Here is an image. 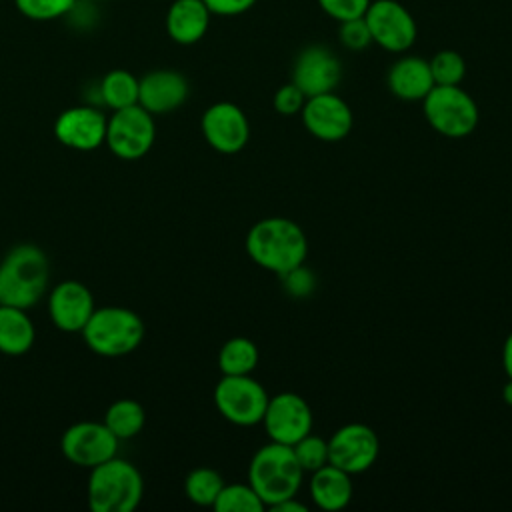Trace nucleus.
<instances>
[{"instance_id": "23", "label": "nucleus", "mask_w": 512, "mask_h": 512, "mask_svg": "<svg viewBox=\"0 0 512 512\" xmlns=\"http://www.w3.org/2000/svg\"><path fill=\"white\" fill-rule=\"evenodd\" d=\"M258 346L246 336H234L226 340L218 352V368L226 376L252 374L258 366Z\"/></svg>"}, {"instance_id": "37", "label": "nucleus", "mask_w": 512, "mask_h": 512, "mask_svg": "<svg viewBox=\"0 0 512 512\" xmlns=\"http://www.w3.org/2000/svg\"><path fill=\"white\" fill-rule=\"evenodd\" d=\"M502 366L508 378H512V332L506 336L502 344Z\"/></svg>"}, {"instance_id": "30", "label": "nucleus", "mask_w": 512, "mask_h": 512, "mask_svg": "<svg viewBox=\"0 0 512 512\" xmlns=\"http://www.w3.org/2000/svg\"><path fill=\"white\" fill-rule=\"evenodd\" d=\"M18 12L30 20L46 22L68 14L76 0H14Z\"/></svg>"}, {"instance_id": "25", "label": "nucleus", "mask_w": 512, "mask_h": 512, "mask_svg": "<svg viewBox=\"0 0 512 512\" xmlns=\"http://www.w3.org/2000/svg\"><path fill=\"white\" fill-rule=\"evenodd\" d=\"M98 94L102 104L112 110L138 104V78L122 68L110 70L100 80Z\"/></svg>"}, {"instance_id": "1", "label": "nucleus", "mask_w": 512, "mask_h": 512, "mask_svg": "<svg viewBox=\"0 0 512 512\" xmlns=\"http://www.w3.org/2000/svg\"><path fill=\"white\" fill-rule=\"evenodd\" d=\"M248 256L264 270L278 276L306 262L308 240L300 224L290 218H262L246 234Z\"/></svg>"}, {"instance_id": "16", "label": "nucleus", "mask_w": 512, "mask_h": 512, "mask_svg": "<svg viewBox=\"0 0 512 512\" xmlns=\"http://www.w3.org/2000/svg\"><path fill=\"white\" fill-rule=\"evenodd\" d=\"M108 118L94 106H72L58 114L54 136L66 148L90 152L104 144Z\"/></svg>"}, {"instance_id": "39", "label": "nucleus", "mask_w": 512, "mask_h": 512, "mask_svg": "<svg viewBox=\"0 0 512 512\" xmlns=\"http://www.w3.org/2000/svg\"><path fill=\"white\" fill-rule=\"evenodd\" d=\"M90 2H110V0H90Z\"/></svg>"}, {"instance_id": "7", "label": "nucleus", "mask_w": 512, "mask_h": 512, "mask_svg": "<svg viewBox=\"0 0 512 512\" xmlns=\"http://www.w3.org/2000/svg\"><path fill=\"white\" fill-rule=\"evenodd\" d=\"M266 388L250 374L226 376L214 388V406L220 416L236 426H256L262 422L266 404Z\"/></svg>"}, {"instance_id": "32", "label": "nucleus", "mask_w": 512, "mask_h": 512, "mask_svg": "<svg viewBox=\"0 0 512 512\" xmlns=\"http://www.w3.org/2000/svg\"><path fill=\"white\" fill-rule=\"evenodd\" d=\"M306 94L294 84V82H288L284 86H280L276 92H274V98H272V106L278 114L282 116H294V114H300L304 102H306Z\"/></svg>"}, {"instance_id": "10", "label": "nucleus", "mask_w": 512, "mask_h": 512, "mask_svg": "<svg viewBox=\"0 0 512 512\" xmlns=\"http://www.w3.org/2000/svg\"><path fill=\"white\" fill-rule=\"evenodd\" d=\"M268 438L286 446H294L312 432L314 416L310 404L296 392H280L268 398L262 422Z\"/></svg>"}, {"instance_id": "5", "label": "nucleus", "mask_w": 512, "mask_h": 512, "mask_svg": "<svg viewBox=\"0 0 512 512\" xmlns=\"http://www.w3.org/2000/svg\"><path fill=\"white\" fill-rule=\"evenodd\" d=\"M144 332V322L136 312L124 306H100L80 334L94 354L118 358L134 352L144 340Z\"/></svg>"}, {"instance_id": "29", "label": "nucleus", "mask_w": 512, "mask_h": 512, "mask_svg": "<svg viewBox=\"0 0 512 512\" xmlns=\"http://www.w3.org/2000/svg\"><path fill=\"white\" fill-rule=\"evenodd\" d=\"M298 464L302 466L304 472H314L318 468H322L324 464H328V440H324L322 436L316 434H306L304 438H300L294 446H292Z\"/></svg>"}, {"instance_id": "15", "label": "nucleus", "mask_w": 512, "mask_h": 512, "mask_svg": "<svg viewBox=\"0 0 512 512\" xmlns=\"http://www.w3.org/2000/svg\"><path fill=\"white\" fill-rule=\"evenodd\" d=\"M342 78V64L338 56L322 46L312 44L300 50L292 66V80L306 96L334 92Z\"/></svg>"}, {"instance_id": "9", "label": "nucleus", "mask_w": 512, "mask_h": 512, "mask_svg": "<svg viewBox=\"0 0 512 512\" xmlns=\"http://www.w3.org/2000/svg\"><path fill=\"white\" fill-rule=\"evenodd\" d=\"M364 20L370 28L372 42L388 52H406L416 42V20L396 0H372L364 12Z\"/></svg>"}, {"instance_id": "11", "label": "nucleus", "mask_w": 512, "mask_h": 512, "mask_svg": "<svg viewBox=\"0 0 512 512\" xmlns=\"http://www.w3.org/2000/svg\"><path fill=\"white\" fill-rule=\"evenodd\" d=\"M380 454V440L376 432L360 422L340 426L328 440V462L340 470L362 474L374 466Z\"/></svg>"}, {"instance_id": "2", "label": "nucleus", "mask_w": 512, "mask_h": 512, "mask_svg": "<svg viewBox=\"0 0 512 512\" xmlns=\"http://www.w3.org/2000/svg\"><path fill=\"white\" fill-rule=\"evenodd\" d=\"M50 262L36 244H18L0 262V304L32 308L46 294Z\"/></svg>"}, {"instance_id": "3", "label": "nucleus", "mask_w": 512, "mask_h": 512, "mask_svg": "<svg viewBox=\"0 0 512 512\" xmlns=\"http://www.w3.org/2000/svg\"><path fill=\"white\" fill-rule=\"evenodd\" d=\"M304 474L292 446L272 440L260 446L248 464V484L254 488L264 508H272L296 496Z\"/></svg>"}, {"instance_id": "38", "label": "nucleus", "mask_w": 512, "mask_h": 512, "mask_svg": "<svg viewBox=\"0 0 512 512\" xmlns=\"http://www.w3.org/2000/svg\"><path fill=\"white\" fill-rule=\"evenodd\" d=\"M502 398H504V402H506L508 406H512V378H508V382L504 384V388H502Z\"/></svg>"}, {"instance_id": "24", "label": "nucleus", "mask_w": 512, "mask_h": 512, "mask_svg": "<svg viewBox=\"0 0 512 512\" xmlns=\"http://www.w3.org/2000/svg\"><path fill=\"white\" fill-rule=\"evenodd\" d=\"M104 424L118 440L134 438L146 424V410L138 400L120 398L112 402L104 414Z\"/></svg>"}, {"instance_id": "4", "label": "nucleus", "mask_w": 512, "mask_h": 512, "mask_svg": "<svg viewBox=\"0 0 512 512\" xmlns=\"http://www.w3.org/2000/svg\"><path fill=\"white\" fill-rule=\"evenodd\" d=\"M144 494L140 470L122 458L90 468L88 506L92 512H132Z\"/></svg>"}, {"instance_id": "21", "label": "nucleus", "mask_w": 512, "mask_h": 512, "mask_svg": "<svg viewBox=\"0 0 512 512\" xmlns=\"http://www.w3.org/2000/svg\"><path fill=\"white\" fill-rule=\"evenodd\" d=\"M354 496L352 478L348 472L334 464H324L310 476V498L314 504L326 512L342 510L350 504Z\"/></svg>"}, {"instance_id": "18", "label": "nucleus", "mask_w": 512, "mask_h": 512, "mask_svg": "<svg viewBox=\"0 0 512 512\" xmlns=\"http://www.w3.org/2000/svg\"><path fill=\"white\" fill-rule=\"evenodd\" d=\"M190 94L184 74L160 68L138 78V104L150 114H170L178 110Z\"/></svg>"}, {"instance_id": "6", "label": "nucleus", "mask_w": 512, "mask_h": 512, "mask_svg": "<svg viewBox=\"0 0 512 512\" xmlns=\"http://www.w3.org/2000/svg\"><path fill=\"white\" fill-rule=\"evenodd\" d=\"M422 110L430 128L446 138H464L472 134L480 120L474 98L460 88V84H434V88L422 98Z\"/></svg>"}, {"instance_id": "33", "label": "nucleus", "mask_w": 512, "mask_h": 512, "mask_svg": "<svg viewBox=\"0 0 512 512\" xmlns=\"http://www.w3.org/2000/svg\"><path fill=\"white\" fill-rule=\"evenodd\" d=\"M370 2L372 0H318V6L330 18H334L338 22H344V20L364 16Z\"/></svg>"}, {"instance_id": "17", "label": "nucleus", "mask_w": 512, "mask_h": 512, "mask_svg": "<svg viewBox=\"0 0 512 512\" xmlns=\"http://www.w3.org/2000/svg\"><path fill=\"white\" fill-rule=\"evenodd\" d=\"M94 310L90 288L78 280H64L50 290L48 314L62 332H82Z\"/></svg>"}, {"instance_id": "22", "label": "nucleus", "mask_w": 512, "mask_h": 512, "mask_svg": "<svg viewBox=\"0 0 512 512\" xmlns=\"http://www.w3.org/2000/svg\"><path fill=\"white\" fill-rule=\"evenodd\" d=\"M36 338L32 320L24 308L0 304V352L6 356L26 354Z\"/></svg>"}, {"instance_id": "26", "label": "nucleus", "mask_w": 512, "mask_h": 512, "mask_svg": "<svg viewBox=\"0 0 512 512\" xmlns=\"http://www.w3.org/2000/svg\"><path fill=\"white\" fill-rule=\"evenodd\" d=\"M224 480L214 468H194L184 480V492L190 502L198 506H212L220 494Z\"/></svg>"}, {"instance_id": "20", "label": "nucleus", "mask_w": 512, "mask_h": 512, "mask_svg": "<svg viewBox=\"0 0 512 512\" xmlns=\"http://www.w3.org/2000/svg\"><path fill=\"white\" fill-rule=\"evenodd\" d=\"M210 16L202 0H174L166 12V32L176 44H196L208 32Z\"/></svg>"}, {"instance_id": "8", "label": "nucleus", "mask_w": 512, "mask_h": 512, "mask_svg": "<svg viewBox=\"0 0 512 512\" xmlns=\"http://www.w3.org/2000/svg\"><path fill=\"white\" fill-rule=\"evenodd\" d=\"M154 140V114L144 110L140 104L112 110V116L106 124L104 144L114 156L122 160H138L150 152Z\"/></svg>"}, {"instance_id": "27", "label": "nucleus", "mask_w": 512, "mask_h": 512, "mask_svg": "<svg viewBox=\"0 0 512 512\" xmlns=\"http://www.w3.org/2000/svg\"><path fill=\"white\" fill-rule=\"evenodd\" d=\"M212 508L216 512H260L264 510V504L248 482H236L222 486Z\"/></svg>"}, {"instance_id": "31", "label": "nucleus", "mask_w": 512, "mask_h": 512, "mask_svg": "<svg viewBox=\"0 0 512 512\" xmlns=\"http://www.w3.org/2000/svg\"><path fill=\"white\" fill-rule=\"evenodd\" d=\"M338 38L348 50H354V52L364 50L372 44V34H370V28H368L364 16L340 22Z\"/></svg>"}, {"instance_id": "34", "label": "nucleus", "mask_w": 512, "mask_h": 512, "mask_svg": "<svg viewBox=\"0 0 512 512\" xmlns=\"http://www.w3.org/2000/svg\"><path fill=\"white\" fill-rule=\"evenodd\" d=\"M280 278H282V282H284L286 292H288L290 296H294V298H306V296H310V294L314 292V288H316V278H314V274H312L304 264H300V266H296L294 270L282 274Z\"/></svg>"}, {"instance_id": "13", "label": "nucleus", "mask_w": 512, "mask_h": 512, "mask_svg": "<svg viewBox=\"0 0 512 512\" xmlns=\"http://www.w3.org/2000/svg\"><path fill=\"white\" fill-rule=\"evenodd\" d=\"M200 130L208 146L220 154H238L250 140V122L244 110L232 102L208 106L202 114Z\"/></svg>"}, {"instance_id": "14", "label": "nucleus", "mask_w": 512, "mask_h": 512, "mask_svg": "<svg viewBox=\"0 0 512 512\" xmlns=\"http://www.w3.org/2000/svg\"><path fill=\"white\" fill-rule=\"evenodd\" d=\"M300 116L306 132L324 142H338L346 138L354 124L350 106L334 92L308 96Z\"/></svg>"}, {"instance_id": "19", "label": "nucleus", "mask_w": 512, "mask_h": 512, "mask_svg": "<svg viewBox=\"0 0 512 512\" xmlns=\"http://www.w3.org/2000/svg\"><path fill=\"white\" fill-rule=\"evenodd\" d=\"M386 84L396 98L406 102H422V98L434 88V78L428 60L420 56H402L390 66Z\"/></svg>"}, {"instance_id": "36", "label": "nucleus", "mask_w": 512, "mask_h": 512, "mask_svg": "<svg viewBox=\"0 0 512 512\" xmlns=\"http://www.w3.org/2000/svg\"><path fill=\"white\" fill-rule=\"evenodd\" d=\"M270 510H274V512H306L308 508H306V504L298 502L296 496H292V498H286V500L274 504Z\"/></svg>"}, {"instance_id": "35", "label": "nucleus", "mask_w": 512, "mask_h": 512, "mask_svg": "<svg viewBox=\"0 0 512 512\" xmlns=\"http://www.w3.org/2000/svg\"><path fill=\"white\" fill-rule=\"evenodd\" d=\"M210 14L216 16H238L248 12L258 0H202Z\"/></svg>"}, {"instance_id": "12", "label": "nucleus", "mask_w": 512, "mask_h": 512, "mask_svg": "<svg viewBox=\"0 0 512 512\" xmlns=\"http://www.w3.org/2000/svg\"><path fill=\"white\" fill-rule=\"evenodd\" d=\"M62 454L76 466L94 468L116 456L118 438L104 422H76L62 434Z\"/></svg>"}, {"instance_id": "28", "label": "nucleus", "mask_w": 512, "mask_h": 512, "mask_svg": "<svg viewBox=\"0 0 512 512\" xmlns=\"http://www.w3.org/2000/svg\"><path fill=\"white\" fill-rule=\"evenodd\" d=\"M428 64L434 84L440 86H456L466 76V62L456 50H440L428 60Z\"/></svg>"}]
</instances>
